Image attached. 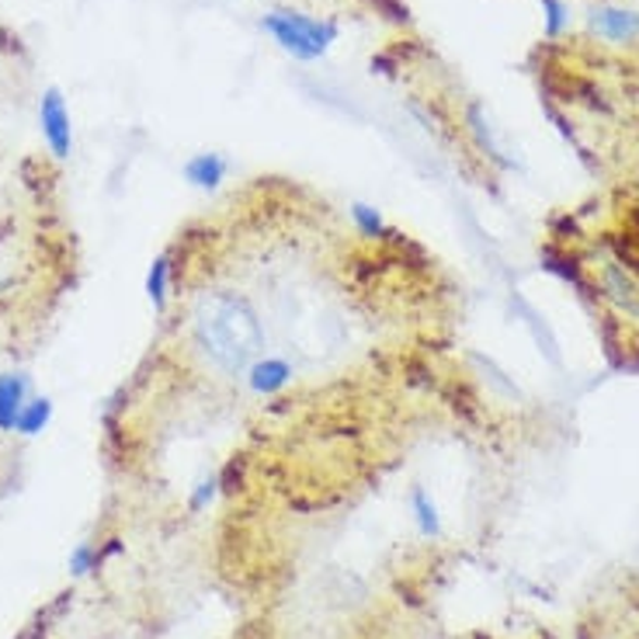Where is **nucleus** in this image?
I'll return each instance as SVG.
<instances>
[{
  "instance_id": "obj_1",
  "label": "nucleus",
  "mask_w": 639,
  "mask_h": 639,
  "mask_svg": "<svg viewBox=\"0 0 639 639\" xmlns=\"http://www.w3.org/2000/svg\"><path fill=\"white\" fill-rule=\"evenodd\" d=\"M191 348L212 372L243 379L247 365L264 354V324L251 299L234 289L202 296L191 313Z\"/></svg>"
},
{
  "instance_id": "obj_2",
  "label": "nucleus",
  "mask_w": 639,
  "mask_h": 639,
  "mask_svg": "<svg viewBox=\"0 0 639 639\" xmlns=\"http://www.w3.org/2000/svg\"><path fill=\"white\" fill-rule=\"evenodd\" d=\"M261 32L268 35V39L281 49L289 52L292 60L299 63H316L324 60L330 46L337 42V35H341V28H337L330 17H316V14H303V11H268L261 17Z\"/></svg>"
},
{
  "instance_id": "obj_3",
  "label": "nucleus",
  "mask_w": 639,
  "mask_h": 639,
  "mask_svg": "<svg viewBox=\"0 0 639 639\" xmlns=\"http://www.w3.org/2000/svg\"><path fill=\"white\" fill-rule=\"evenodd\" d=\"M39 133L52 160L63 164V160L74 156V118H70L60 87H46L39 98Z\"/></svg>"
},
{
  "instance_id": "obj_4",
  "label": "nucleus",
  "mask_w": 639,
  "mask_h": 639,
  "mask_svg": "<svg viewBox=\"0 0 639 639\" xmlns=\"http://www.w3.org/2000/svg\"><path fill=\"white\" fill-rule=\"evenodd\" d=\"M292 379H296V368H292V362L286 359V354H258V359L247 365V372H243V389L251 397H258V400H272V397H281L286 389L292 386Z\"/></svg>"
},
{
  "instance_id": "obj_5",
  "label": "nucleus",
  "mask_w": 639,
  "mask_h": 639,
  "mask_svg": "<svg viewBox=\"0 0 639 639\" xmlns=\"http://www.w3.org/2000/svg\"><path fill=\"white\" fill-rule=\"evenodd\" d=\"M229 156L216 153V150H202V153H191L185 164H181V177H185V185L195 188V191H220L226 185V177H229Z\"/></svg>"
},
{
  "instance_id": "obj_6",
  "label": "nucleus",
  "mask_w": 639,
  "mask_h": 639,
  "mask_svg": "<svg viewBox=\"0 0 639 639\" xmlns=\"http://www.w3.org/2000/svg\"><path fill=\"white\" fill-rule=\"evenodd\" d=\"M35 397L28 372H0V435H14L22 406Z\"/></svg>"
},
{
  "instance_id": "obj_7",
  "label": "nucleus",
  "mask_w": 639,
  "mask_h": 639,
  "mask_svg": "<svg viewBox=\"0 0 639 639\" xmlns=\"http://www.w3.org/2000/svg\"><path fill=\"white\" fill-rule=\"evenodd\" d=\"M591 28L598 32V39L615 42V46H629L639 42V14L623 11V8H601L591 14Z\"/></svg>"
},
{
  "instance_id": "obj_8",
  "label": "nucleus",
  "mask_w": 639,
  "mask_h": 639,
  "mask_svg": "<svg viewBox=\"0 0 639 639\" xmlns=\"http://www.w3.org/2000/svg\"><path fill=\"white\" fill-rule=\"evenodd\" d=\"M143 289H147L150 306H153L156 313H167L171 296H174V258H171V251L156 254V258L150 261Z\"/></svg>"
},
{
  "instance_id": "obj_9",
  "label": "nucleus",
  "mask_w": 639,
  "mask_h": 639,
  "mask_svg": "<svg viewBox=\"0 0 639 639\" xmlns=\"http://www.w3.org/2000/svg\"><path fill=\"white\" fill-rule=\"evenodd\" d=\"M52 417H57V403H52V397H42V393H35L25 406H22V414H17V424H14V435H22V438H35V435H42Z\"/></svg>"
},
{
  "instance_id": "obj_10",
  "label": "nucleus",
  "mask_w": 639,
  "mask_h": 639,
  "mask_svg": "<svg viewBox=\"0 0 639 639\" xmlns=\"http://www.w3.org/2000/svg\"><path fill=\"white\" fill-rule=\"evenodd\" d=\"M406 504H411V518L417 525V531L424 539H435L441 531V511L435 504V497L428 487H414L411 497H406Z\"/></svg>"
},
{
  "instance_id": "obj_11",
  "label": "nucleus",
  "mask_w": 639,
  "mask_h": 639,
  "mask_svg": "<svg viewBox=\"0 0 639 639\" xmlns=\"http://www.w3.org/2000/svg\"><path fill=\"white\" fill-rule=\"evenodd\" d=\"M348 220L354 226V234L365 237V240H386L389 234H393V226L386 223L383 209L368 205V202H351L348 205Z\"/></svg>"
},
{
  "instance_id": "obj_12",
  "label": "nucleus",
  "mask_w": 639,
  "mask_h": 639,
  "mask_svg": "<svg viewBox=\"0 0 639 639\" xmlns=\"http://www.w3.org/2000/svg\"><path fill=\"white\" fill-rule=\"evenodd\" d=\"M118 546H101V542H77L74 546V553H70L66 566H70V574L74 577H91L101 571V563L109 560L115 553Z\"/></svg>"
},
{
  "instance_id": "obj_13",
  "label": "nucleus",
  "mask_w": 639,
  "mask_h": 639,
  "mask_svg": "<svg viewBox=\"0 0 639 639\" xmlns=\"http://www.w3.org/2000/svg\"><path fill=\"white\" fill-rule=\"evenodd\" d=\"M216 490H220V476H205V479H199V484H195L191 493H188V508H191V511L209 508V501L216 497Z\"/></svg>"
}]
</instances>
